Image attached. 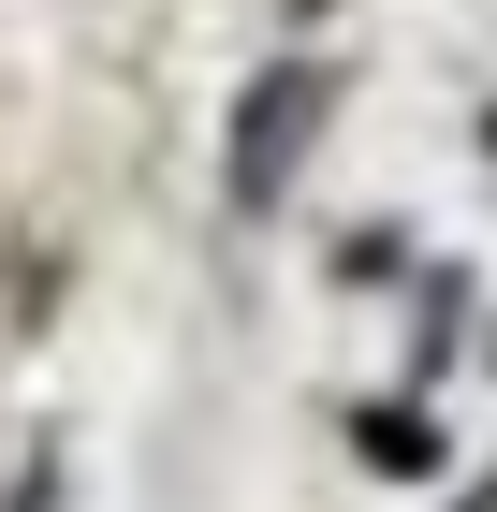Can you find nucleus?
Returning <instances> with one entry per match:
<instances>
[{
  "label": "nucleus",
  "mask_w": 497,
  "mask_h": 512,
  "mask_svg": "<svg viewBox=\"0 0 497 512\" xmlns=\"http://www.w3.org/2000/svg\"><path fill=\"white\" fill-rule=\"evenodd\" d=\"M307 118H322V74H264L249 88V118H234V205H278L293 191V147H307Z\"/></svg>",
  "instance_id": "f257e3e1"
}]
</instances>
